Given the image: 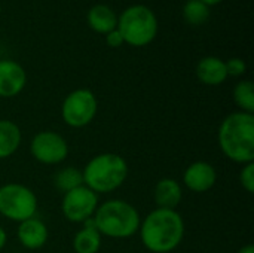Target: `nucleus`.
Here are the masks:
<instances>
[{
    "mask_svg": "<svg viewBox=\"0 0 254 253\" xmlns=\"http://www.w3.org/2000/svg\"><path fill=\"white\" fill-rule=\"evenodd\" d=\"M89 27L100 34H107L118 27V16L107 4H95L88 12Z\"/></svg>",
    "mask_w": 254,
    "mask_h": 253,
    "instance_id": "15",
    "label": "nucleus"
},
{
    "mask_svg": "<svg viewBox=\"0 0 254 253\" xmlns=\"http://www.w3.org/2000/svg\"><path fill=\"white\" fill-rule=\"evenodd\" d=\"M153 198H155V204L158 206L156 209L176 210L183 198V191L177 180L165 177L156 183Z\"/></svg>",
    "mask_w": 254,
    "mask_h": 253,
    "instance_id": "13",
    "label": "nucleus"
},
{
    "mask_svg": "<svg viewBox=\"0 0 254 253\" xmlns=\"http://www.w3.org/2000/svg\"><path fill=\"white\" fill-rule=\"evenodd\" d=\"M6 242H7V236H6V233H4V230L0 227V251L4 248V245H6Z\"/></svg>",
    "mask_w": 254,
    "mask_h": 253,
    "instance_id": "24",
    "label": "nucleus"
},
{
    "mask_svg": "<svg viewBox=\"0 0 254 253\" xmlns=\"http://www.w3.org/2000/svg\"><path fill=\"white\" fill-rule=\"evenodd\" d=\"M196 76L204 85L217 86L228 79L225 61L217 57H205L196 66Z\"/></svg>",
    "mask_w": 254,
    "mask_h": 253,
    "instance_id": "14",
    "label": "nucleus"
},
{
    "mask_svg": "<svg viewBox=\"0 0 254 253\" xmlns=\"http://www.w3.org/2000/svg\"><path fill=\"white\" fill-rule=\"evenodd\" d=\"M219 146L226 158L238 164L254 163V115L234 112L219 127Z\"/></svg>",
    "mask_w": 254,
    "mask_h": 253,
    "instance_id": "2",
    "label": "nucleus"
},
{
    "mask_svg": "<svg viewBox=\"0 0 254 253\" xmlns=\"http://www.w3.org/2000/svg\"><path fill=\"white\" fill-rule=\"evenodd\" d=\"M30 151L36 161L46 166H54L67 158L68 145L65 139L55 131H40L31 139Z\"/></svg>",
    "mask_w": 254,
    "mask_h": 253,
    "instance_id": "9",
    "label": "nucleus"
},
{
    "mask_svg": "<svg viewBox=\"0 0 254 253\" xmlns=\"http://www.w3.org/2000/svg\"><path fill=\"white\" fill-rule=\"evenodd\" d=\"M97 207L98 195L85 185L65 192L61 201V212L64 218L76 224H83L91 219Z\"/></svg>",
    "mask_w": 254,
    "mask_h": 253,
    "instance_id": "8",
    "label": "nucleus"
},
{
    "mask_svg": "<svg viewBox=\"0 0 254 253\" xmlns=\"http://www.w3.org/2000/svg\"><path fill=\"white\" fill-rule=\"evenodd\" d=\"M238 253H254V246L253 245H247V246H243Z\"/></svg>",
    "mask_w": 254,
    "mask_h": 253,
    "instance_id": "25",
    "label": "nucleus"
},
{
    "mask_svg": "<svg viewBox=\"0 0 254 253\" xmlns=\"http://www.w3.org/2000/svg\"><path fill=\"white\" fill-rule=\"evenodd\" d=\"M83 185L98 194H109L118 189L128 176V164L118 154H100L88 161L82 170Z\"/></svg>",
    "mask_w": 254,
    "mask_h": 253,
    "instance_id": "4",
    "label": "nucleus"
},
{
    "mask_svg": "<svg viewBox=\"0 0 254 253\" xmlns=\"http://www.w3.org/2000/svg\"><path fill=\"white\" fill-rule=\"evenodd\" d=\"M202 3H205L207 6H213V4H217V3H220V1H223V0H201Z\"/></svg>",
    "mask_w": 254,
    "mask_h": 253,
    "instance_id": "26",
    "label": "nucleus"
},
{
    "mask_svg": "<svg viewBox=\"0 0 254 253\" xmlns=\"http://www.w3.org/2000/svg\"><path fill=\"white\" fill-rule=\"evenodd\" d=\"M118 31L124 43L131 46H146L158 34V19L155 12L146 4H132L118 16Z\"/></svg>",
    "mask_w": 254,
    "mask_h": 253,
    "instance_id": "5",
    "label": "nucleus"
},
{
    "mask_svg": "<svg viewBox=\"0 0 254 253\" xmlns=\"http://www.w3.org/2000/svg\"><path fill=\"white\" fill-rule=\"evenodd\" d=\"M27 84V75L21 64L12 60L0 61V97L18 95Z\"/></svg>",
    "mask_w": 254,
    "mask_h": 253,
    "instance_id": "11",
    "label": "nucleus"
},
{
    "mask_svg": "<svg viewBox=\"0 0 254 253\" xmlns=\"http://www.w3.org/2000/svg\"><path fill=\"white\" fill-rule=\"evenodd\" d=\"M234 100L241 112L254 115V85L252 81H241L234 88Z\"/></svg>",
    "mask_w": 254,
    "mask_h": 253,
    "instance_id": "19",
    "label": "nucleus"
},
{
    "mask_svg": "<svg viewBox=\"0 0 254 253\" xmlns=\"http://www.w3.org/2000/svg\"><path fill=\"white\" fill-rule=\"evenodd\" d=\"M183 16L192 25H201L210 18V6L201 0H188L183 6Z\"/></svg>",
    "mask_w": 254,
    "mask_h": 253,
    "instance_id": "20",
    "label": "nucleus"
},
{
    "mask_svg": "<svg viewBox=\"0 0 254 253\" xmlns=\"http://www.w3.org/2000/svg\"><path fill=\"white\" fill-rule=\"evenodd\" d=\"M98 101L91 89L79 88L71 91L63 101V121L73 128H82L91 124L97 115Z\"/></svg>",
    "mask_w": 254,
    "mask_h": 253,
    "instance_id": "7",
    "label": "nucleus"
},
{
    "mask_svg": "<svg viewBox=\"0 0 254 253\" xmlns=\"http://www.w3.org/2000/svg\"><path fill=\"white\" fill-rule=\"evenodd\" d=\"M217 180L216 169L205 161L192 163L183 173V183L188 189L196 194H202L210 191Z\"/></svg>",
    "mask_w": 254,
    "mask_h": 253,
    "instance_id": "10",
    "label": "nucleus"
},
{
    "mask_svg": "<svg viewBox=\"0 0 254 253\" xmlns=\"http://www.w3.org/2000/svg\"><path fill=\"white\" fill-rule=\"evenodd\" d=\"M143 246L152 253H170L185 237V222L177 210L155 209L138 228Z\"/></svg>",
    "mask_w": 254,
    "mask_h": 253,
    "instance_id": "1",
    "label": "nucleus"
},
{
    "mask_svg": "<svg viewBox=\"0 0 254 253\" xmlns=\"http://www.w3.org/2000/svg\"><path fill=\"white\" fill-rule=\"evenodd\" d=\"M21 140L19 127L9 119H0V160L12 157L18 151Z\"/></svg>",
    "mask_w": 254,
    "mask_h": 253,
    "instance_id": "17",
    "label": "nucleus"
},
{
    "mask_svg": "<svg viewBox=\"0 0 254 253\" xmlns=\"http://www.w3.org/2000/svg\"><path fill=\"white\" fill-rule=\"evenodd\" d=\"M37 212V197L25 185L6 183L0 186V215L13 222L34 218Z\"/></svg>",
    "mask_w": 254,
    "mask_h": 253,
    "instance_id": "6",
    "label": "nucleus"
},
{
    "mask_svg": "<svg viewBox=\"0 0 254 253\" xmlns=\"http://www.w3.org/2000/svg\"><path fill=\"white\" fill-rule=\"evenodd\" d=\"M54 185L63 194H65V192H68V191H71V189H74L77 186H82L83 185L82 171L74 169V167L61 169L54 176Z\"/></svg>",
    "mask_w": 254,
    "mask_h": 253,
    "instance_id": "18",
    "label": "nucleus"
},
{
    "mask_svg": "<svg viewBox=\"0 0 254 253\" xmlns=\"http://www.w3.org/2000/svg\"><path fill=\"white\" fill-rule=\"evenodd\" d=\"M100 236L129 239L138 233L141 219L137 209L124 200H109L100 204L92 216Z\"/></svg>",
    "mask_w": 254,
    "mask_h": 253,
    "instance_id": "3",
    "label": "nucleus"
},
{
    "mask_svg": "<svg viewBox=\"0 0 254 253\" xmlns=\"http://www.w3.org/2000/svg\"><path fill=\"white\" fill-rule=\"evenodd\" d=\"M16 236L19 243L30 251H36L45 246V243L48 242V227L45 225V222H42L40 219L30 218L27 221L19 222L18 230H16Z\"/></svg>",
    "mask_w": 254,
    "mask_h": 253,
    "instance_id": "12",
    "label": "nucleus"
},
{
    "mask_svg": "<svg viewBox=\"0 0 254 253\" xmlns=\"http://www.w3.org/2000/svg\"><path fill=\"white\" fill-rule=\"evenodd\" d=\"M85 227L74 236L73 249L76 253H97L101 248V236L91 219L83 222Z\"/></svg>",
    "mask_w": 254,
    "mask_h": 253,
    "instance_id": "16",
    "label": "nucleus"
},
{
    "mask_svg": "<svg viewBox=\"0 0 254 253\" xmlns=\"http://www.w3.org/2000/svg\"><path fill=\"white\" fill-rule=\"evenodd\" d=\"M225 66H226L228 76H234V78L243 76L247 70V64L241 58H231V60L225 61Z\"/></svg>",
    "mask_w": 254,
    "mask_h": 253,
    "instance_id": "22",
    "label": "nucleus"
},
{
    "mask_svg": "<svg viewBox=\"0 0 254 253\" xmlns=\"http://www.w3.org/2000/svg\"><path fill=\"white\" fill-rule=\"evenodd\" d=\"M240 182L243 185V188L249 192H254V163H247L244 164L241 173H240Z\"/></svg>",
    "mask_w": 254,
    "mask_h": 253,
    "instance_id": "21",
    "label": "nucleus"
},
{
    "mask_svg": "<svg viewBox=\"0 0 254 253\" xmlns=\"http://www.w3.org/2000/svg\"><path fill=\"white\" fill-rule=\"evenodd\" d=\"M106 42L112 48H119L124 43V39H122V34L118 31V28H115L113 31H110V33L106 34Z\"/></svg>",
    "mask_w": 254,
    "mask_h": 253,
    "instance_id": "23",
    "label": "nucleus"
},
{
    "mask_svg": "<svg viewBox=\"0 0 254 253\" xmlns=\"http://www.w3.org/2000/svg\"><path fill=\"white\" fill-rule=\"evenodd\" d=\"M0 13H1V6H0Z\"/></svg>",
    "mask_w": 254,
    "mask_h": 253,
    "instance_id": "27",
    "label": "nucleus"
}]
</instances>
